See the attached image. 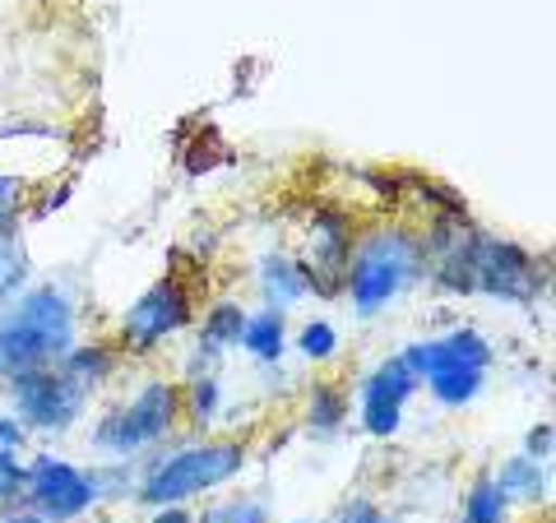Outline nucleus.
Masks as SVG:
<instances>
[{"label":"nucleus","mask_w":556,"mask_h":523,"mask_svg":"<svg viewBox=\"0 0 556 523\" xmlns=\"http://www.w3.org/2000/svg\"><path fill=\"white\" fill-rule=\"evenodd\" d=\"M89 486H93V505H121V500H135V486H139V468L135 463H112L102 459L89 468Z\"/></svg>","instance_id":"20"},{"label":"nucleus","mask_w":556,"mask_h":523,"mask_svg":"<svg viewBox=\"0 0 556 523\" xmlns=\"http://www.w3.org/2000/svg\"><path fill=\"white\" fill-rule=\"evenodd\" d=\"M121 361H126V357H121L116 343H108V339H79L56 366L70 380H75L84 394H98L102 385H112V375L121 371Z\"/></svg>","instance_id":"12"},{"label":"nucleus","mask_w":556,"mask_h":523,"mask_svg":"<svg viewBox=\"0 0 556 523\" xmlns=\"http://www.w3.org/2000/svg\"><path fill=\"white\" fill-rule=\"evenodd\" d=\"M422 385L431 390V398H437L441 408H468V404H478V394L486 390V371H445V375L422 380Z\"/></svg>","instance_id":"21"},{"label":"nucleus","mask_w":556,"mask_h":523,"mask_svg":"<svg viewBox=\"0 0 556 523\" xmlns=\"http://www.w3.org/2000/svg\"><path fill=\"white\" fill-rule=\"evenodd\" d=\"M422 390V380L408 371V361L390 353L380 357L367 375L357 380V422L371 441H394L404 431V412L413 404V394Z\"/></svg>","instance_id":"9"},{"label":"nucleus","mask_w":556,"mask_h":523,"mask_svg":"<svg viewBox=\"0 0 556 523\" xmlns=\"http://www.w3.org/2000/svg\"><path fill=\"white\" fill-rule=\"evenodd\" d=\"M218 408H223V380L218 375H190V380H181V422L195 435H208Z\"/></svg>","instance_id":"17"},{"label":"nucleus","mask_w":556,"mask_h":523,"mask_svg":"<svg viewBox=\"0 0 556 523\" xmlns=\"http://www.w3.org/2000/svg\"><path fill=\"white\" fill-rule=\"evenodd\" d=\"M181 426V380H144L126 404H112L93 422V455L112 463H139L167 445Z\"/></svg>","instance_id":"4"},{"label":"nucleus","mask_w":556,"mask_h":523,"mask_svg":"<svg viewBox=\"0 0 556 523\" xmlns=\"http://www.w3.org/2000/svg\"><path fill=\"white\" fill-rule=\"evenodd\" d=\"M251 449L237 435H195L177 449H153L139 468L135 505L163 510V505H190L200 496H214L218 486L241 477Z\"/></svg>","instance_id":"3"},{"label":"nucleus","mask_w":556,"mask_h":523,"mask_svg":"<svg viewBox=\"0 0 556 523\" xmlns=\"http://www.w3.org/2000/svg\"><path fill=\"white\" fill-rule=\"evenodd\" d=\"M24 496V455L14 449H0V514L14 510Z\"/></svg>","instance_id":"24"},{"label":"nucleus","mask_w":556,"mask_h":523,"mask_svg":"<svg viewBox=\"0 0 556 523\" xmlns=\"http://www.w3.org/2000/svg\"><path fill=\"white\" fill-rule=\"evenodd\" d=\"M408 361V371L417 380H431V375H445V371H492V343H486L478 329H450V334L441 339H417L408 343L404 353H399Z\"/></svg>","instance_id":"10"},{"label":"nucleus","mask_w":556,"mask_h":523,"mask_svg":"<svg viewBox=\"0 0 556 523\" xmlns=\"http://www.w3.org/2000/svg\"><path fill=\"white\" fill-rule=\"evenodd\" d=\"M195 523H269V505L260 496H223L214 505H204Z\"/></svg>","instance_id":"22"},{"label":"nucleus","mask_w":556,"mask_h":523,"mask_svg":"<svg viewBox=\"0 0 556 523\" xmlns=\"http://www.w3.org/2000/svg\"><path fill=\"white\" fill-rule=\"evenodd\" d=\"M24 510H33L47 523H79L89 519L98 505H93V486H89V468L70 463L61 455H33L24 459V496H20Z\"/></svg>","instance_id":"7"},{"label":"nucleus","mask_w":556,"mask_h":523,"mask_svg":"<svg viewBox=\"0 0 556 523\" xmlns=\"http://www.w3.org/2000/svg\"><path fill=\"white\" fill-rule=\"evenodd\" d=\"M10 417H20L28 435H65L84 422L93 394H84L61 366H42V371H20L5 380Z\"/></svg>","instance_id":"6"},{"label":"nucleus","mask_w":556,"mask_h":523,"mask_svg":"<svg viewBox=\"0 0 556 523\" xmlns=\"http://www.w3.org/2000/svg\"><path fill=\"white\" fill-rule=\"evenodd\" d=\"M492 477H496L501 492H506L510 505H547V496H552V473H547V463H538V459H529V455H510Z\"/></svg>","instance_id":"14"},{"label":"nucleus","mask_w":556,"mask_h":523,"mask_svg":"<svg viewBox=\"0 0 556 523\" xmlns=\"http://www.w3.org/2000/svg\"><path fill=\"white\" fill-rule=\"evenodd\" d=\"M348 417H353L348 390L334 385V380H316L306 394V431L316 435V441H329V435H339L348 426Z\"/></svg>","instance_id":"15"},{"label":"nucleus","mask_w":556,"mask_h":523,"mask_svg":"<svg viewBox=\"0 0 556 523\" xmlns=\"http://www.w3.org/2000/svg\"><path fill=\"white\" fill-rule=\"evenodd\" d=\"M0 449H14V455L28 449V431H24L20 417H10V412H0Z\"/></svg>","instance_id":"26"},{"label":"nucleus","mask_w":556,"mask_h":523,"mask_svg":"<svg viewBox=\"0 0 556 523\" xmlns=\"http://www.w3.org/2000/svg\"><path fill=\"white\" fill-rule=\"evenodd\" d=\"M292 523H329V519H292Z\"/></svg>","instance_id":"30"},{"label":"nucleus","mask_w":556,"mask_h":523,"mask_svg":"<svg viewBox=\"0 0 556 523\" xmlns=\"http://www.w3.org/2000/svg\"><path fill=\"white\" fill-rule=\"evenodd\" d=\"M552 445H556L552 422H538V426H529L525 449H519V455H529V459H538V463H547V459H552Z\"/></svg>","instance_id":"25"},{"label":"nucleus","mask_w":556,"mask_h":523,"mask_svg":"<svg viewBox=\"0 0 556 523\" xmlns=\"http://www.w3.org/2000/svg\"><path fill=\"white\" fill-rule=\"evenodd\" d=\"M28 246H24V228H0V306L14 302L28 288Z\"/></svg>","instance_id":"18"},{"label":"nucleus","mask_w":556,"mask_h":523,"mask_svg":"<svg viewBox=\"0 0 556 523\" xmlns=\"http://www.w3.org/2000/svg\"><path fill=\"white\" fill-rule=\"evenodd\" d=\"M255 288H260V302H265L269 310H283V316L311 296L306 269L298 265V255H288V251L260 255V265H255Z\"/></svg>","instance_id":"11"},{"label":"nucleus","mask_w":556,"mask_h":523,"mask_svg":"<svg viewBox=\"0 0 556 523\" xmlns=\"http://www.w3.org/2000/svg\"><path fill=\"white\" fill-rule=\"evenodd\" d=\"M241 329H247V306L241 302H214L200 320L195 353H208V357L223 361V353H232V347L241 343Z\"/></svg>","instance_id":"16"},{"label":"nucleus","mask_w":556,"mask_h":523,"mask_svg":"<svg viewBox=\"0 0 556 523\" xmlns=\"http://www.w3.org/2000/svg\"><path fill=\"white\" fill-rule=\"evenodd\" d=\"M79 523H126V519H79Z\"/></svg>","instance_id":"29"},{"label":"nucleus","mask_w":556,"mask_h":523,"mask_svg":"<svg viewBox=\"0 0 556 523\" xmlns=\"http://www.w3.org/2000/svg\"><path fill=\"white\" fill-rule=\"evenodd\" d=\"M357 241V222L348 208L339 204H320L306 222V246L298 255V265L306 269L311 296H339L343 292V273H348V255Z\"/></svg>","instance_id":"8"},{"label":"nucleus","mask_w":556,"mask_h":523,"mask_svg":"<svg viewBox=\"0 0 556 523\" xmlns=\"http://www.w3.org/2000/svg\"><path fill=\"white\" fill-rule=\"evenodd\" d=\"M190 320H195V292H190L177 273L159 278V283L144 288L126 310H121V320H116L121 357L159 353V347H167L177 334H186Z\"/></svg>","instance_id":"5"},{"label":"nucleus","mask_w":556,"mask_h":523,"mask_svg":"<svg viewBox=\"0 0 556 523\" xmlns=\"http://www.w3.org/2000/svg\"><path fill=\"white\" fill-rule=\"evenodd\" d=\"M0 523H47V519H38L33 510H24V505H14V510L0 514Z\"/></svg>","instance_id":"28"},{"label":"nucleus","mask_w":556,"mask_h":523,"mask_svg":"<svg viewBox=\"0 0 556 523\" xmlns=\"http://www.w3.org/2000/svg\"><path fill=\"white\" fill-rule=\"evenodd\" d=\"M422 278H427L422 232L404 228V222H380L371 232H357L343 273V296L357 320H376L404 302Z\"/></svg>","instance_id":"2"},{"label":"nucleus","mask_w":556,"mask_h":523,"mask_svg":"<svg viewBox=\"0 0 556 523\" xmlns=\"http://www.w3.org/2000/svg\"><path fill=\"white\" fill-rule=\"evenodd\" d=\"M510 510H515V505H510L506 492L496 486V477L482 473V477H473V486L464 492V514H459V523H510Z\"/></svg>","instance_id":"19"},{"label":"nucleus","mask_w":556,"mask_h":523,"mask_svg":"<svg viewBox=\"0 0 556 523\" xmlns=\"http://www.w3.org/2000/svg\"><path fill=\"white\" fill-rule=\"evenodd\" d=\"M149 523H195V514L186 505H163V510H149Z\"/></svg>","instance_id":"27"},{"label":"nucleus","mask_w":556,"mask_h":523,"mask_svg":"<svg viewBox=\"0 0 556 523\" xmlns=\"http://www.w3.org/2000/svg\"><path fill=\"white\" fill-rule=\"evenodd\" d=\"M288 343H292V334H288V316L283 310H247V329H241V353L247 357H255L260 366H278L283 361V353H288Z\"/></svg>","instance_id":"13"},{"label":"nucleus","mask_w":556,"mask_h":523,"mask_svg":"<svg viewBox=\"0 0 556 523\" xmlns=\"http://www.w3.org/2000/svg\"><path fill=\"white\" fill-rule=\"evenodd\" d=\"M380 523H404V519H390V514H380Z\"/></svg>","instance_id":"31"},{"label":"nucleus","mask_w":556,"mask_h":523,"mask_svg":"<svg viewBox=\"0 0 556 523\" xmlns=\"http://www.w3.org/2000/svg\"><path fill=\"white\" fill-rule=\"evenodd\" d=\"M79 343V302L65 283H28L0 306V385L20 371L56 366Z\"/></svg>","instance_id":"1"},{"label":"nucleus","mask_w":556,"mask_h":523,"mask_svg":"<svg viewBox=\"0 0 556 523\" xmlns=\"http://www.w3.org/2000/svg\"><path fill=\"white\" fill-rule=\"evenodd\" d=\"M292 343H298V353L306 361H316V366H329V361L339 357V329L329 324V320H306Z\"/></svg>","instance_id":"23"}]
</instances>
